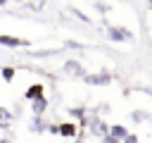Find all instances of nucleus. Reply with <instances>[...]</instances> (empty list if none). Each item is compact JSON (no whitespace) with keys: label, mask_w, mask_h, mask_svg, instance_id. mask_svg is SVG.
Masks as SVG:
<instances>
[{"label":"nucleus","mask_w":152,"mask_h":143,"mask_svg":"<svg viewBox=\"0 0 152 143\" xmlns=\"http://www.w3.org/2000/svg\"><path fill=\"white\" fill-rule=\"evenodd\" d=\"M69 112H71V114H74V117H83V110H76V107H71V110H69Z\"/></svg>","instance_id":"obj_16"},{"label":"nucleus","mask_w":152,"mask_h":143,"mask_svg":"<svg viewBox=\"0 0 152 143\" xmlns=\"http://www.w3.org/2000/svg\"><path fill=\"white\" fill-rule=\"evenodd\" d=\"M0 72H2V79H5V81H12V79H14V69H12V67H2Z\"/></svg>","instance_id":"obj_12"},{"label":"nucleus","mask_w":152,"mask_h":143,"mask_svg":"<svg viewBox=\"0 0 152 143\" xmlns=\"http://www.w3.org/2000/svg\"><path fill=\"white\" fill-rule=\"evenodd\" d=\"M0 143H12V141H7V138H2V141H0Z\"/></svg>","instance_id":"obj_18"},{"label":"nucleus","mask_w":152,"mask_h":143,"mask_svg":"<svg viewBox=\"0 0 152 143\" xmlns=\"http://www.w3.org/2000/svg\"><path fill=\"white\" fill-rule=\"evenodd\" d=\"M93 7H95V10H97V12H100V14H104V12H107V10H109V5H104V2H95V5H93Z\"/></svg>","instance_id":"obj_13"},{"label":"nucleus","mask_w":152,"mask_h":143,"mask_svg":"<svg viewBox=\"0 0 152 143\" xmlns=\"http://www.w3.org/2000/svg\"><path fill=\"white\" fill-rule=\"evenodd\" d=\"M28 129H31V131H43V129H45V124H43V119H40V117H33Z\"/></svg>","instance_id":"obj_11"},{"label":"nucleus","mask_w":152,"mask_h":143,"mask_svg":"<svg viewBox=\"0 0 152 143\" xmlns=\"http://www.w3.org/2000/svg\"><path fill=\"white\" fill-rule=\"evenodd\" d=\"M10 119H12V114L0 110V129H10Z\"/></svg>","instance_id":"obj_10"},{"label":"nucleus","mask_w":152,"mask_h":143,"mask_svg":"<svg viewBox=\"0 0 152 143\" xmlns=\"http://www.w3.org/2000/svg\"><path fill=\"white\" fill-rule=\"evenodd\" d=\"M109 38H112V41H131L133 33H128L126 29H119V26L114 29V26H112V29H109Z\"/></svg>","instance_id":"obj_2"},{"label":"nucleus","mask_w":152,"mask_h":143,"mask_svg":"<svg viewBox=\"0 0 152 143\" xmlns=\"http://www.w3.org/2000/svg\"><path fill=\"white\" fill-rule=\"evenodd\" d=\"M100 143H119V141H114V138H112V136H104V138H102V141H100Z\"/></svg>","instance_id":"obj_17"},{"label":"nucleus","mask_w":152,"mask_h":143,"mask_svg":"<svg viewBox=\"0 0 152 143\" xmlns=\"http://www.w3.org/2000/svg\"><path fill=\"white\" fill-rule=\"evenodd\" d=\"M31 110L36 112V117H40V114L48 110V100H45V98H36V100H31Z\"/></svg>","instance_id":"obj_5"},{"label":"nucleus","mask_w":152,"mask_h":143,"mask_svg":"<svg viewBox=\"0 0 152 143\" xmlns=\"http://www.w3.org/2000/svg\"><path fill=\"white\" fill-rule=\"evenodd\" d=\"M124 143H138V136H135V133H128V136L124 138Z\"/></svg>","instance_id":"obj_15"},{"label":"nucleus","mask_w":152,"mask_h":143,"mask_svg":"<svg viewBox=\"0 0 152 143\" xmlns=\"http://www.w3.org/2000/svg\"><path fill=\"white\" fill-rule=\"evenodd\" d=\"M131 117H133L135 122H145V119H147V114H145V112H133Z\"/></svg>","instance_id":"obj_14"},{"label":"nucleus","mask_w":152,"mask_h":143,"mask_svg":"<svg viewBox=\"0 0 152 143\" xmlns=\"http://www.w3.org/2000/svg\"><path fill=\"white\" fill-rule=\"evenodd\" d=\"M109 81H112L109 74H88L86 76V83H90V86H102V83H109Z\"/></svg>","instance_id":"obj_1"},{"label":"nucleus","mask_w":152,"mask_h":143,"mask_svg":"<svg viewBox=\"0 0 152 143\" xmlns=\"http://www.w3.org/2000/svg\"><path fill=\"white\" fill-rule=\"evenodd\" d=\"M90 133H97V136H102V138H104V136L109 133V126H107V124H102L100 119H93V122H90Z\"/></svg>","instance_id":"obj_3"},{"label":"nucleus","mask_w":152,"mask_h":143,"mask_svg":"<svg viewBox=\"0 0 152 143\" xmlns=\"http://www.w3.org/2000/svg\"><path fill=\"white\" fill-rule=\"evenodd\" d=\"M64 72H66V74H76V76H81V74H83V67H81V62L69 60V62L64 64Z\"/></svg>","instance_id":"obj_6"},{"label":"nucleus","mask_w":152,"mask_h":143,"mask_svg":"<svg viewBox=\"0 0 152 143\" xmlns=\"http://www.w3.org/2000/svg\"><path fill=\"white\" fill-rule=\"evenodd\" d=\"M76 129H78L76 124H69V122H66V124H59V126H57V133H59V136H76Z\"/></svg>","instance_id":"obj_8"},{"label":"nucleus","mask_w":152,"mask_h":143,"mask_svg":"<svg viewBox=\"0 0 152 143\" xmlns=\"http://www.w3.org/2000/svg\"><path fill=\"white\" fill-rule=\"evenodd\" d=\"M107 136H112L114 141H124L126 136H128V131H126V126H121V124H114V126H109V133Z\"/></svg>","instance_id":"obj_4"},{"label":"nucleus","mask_w":152,"mask_h":143,"mask_svg":"<svg viewBox=\"0 0 152 143\" xmlns=\"http://www.w3.org/2000/svg\"><path fill=\"white\" fill-rule=\"evenodd\" d=\"M0 45H10V48H19V45H24V41H19V38H12V36H0Z\"/></svg>","instance_id":"obj_9"},{"label":"nucleus","mask_w":152,"mask_h":143,"mask_svg":"<svg viewBox=\"0 0 152 143\" xmlns=\"http://www.w3.org/2000/svg\"><path fill=\"white\" fill-rule=\"evenodd\" d=\"M26 98H28V100L43 98V83H33V86H28V91H26Z\"/></svg>","instance_id":"obj_7"}]
</instances>
